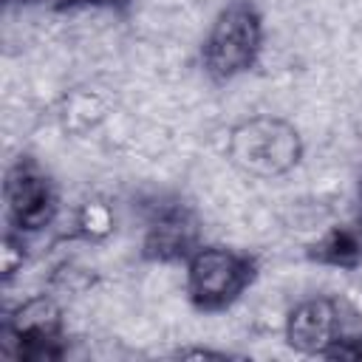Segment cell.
I'll return each mask as SVG.
<instances>
[{"label":"cell","mask_w":362,"mask_h":362,"mask_svg":"<svg viewBox=\"0 0 362 362\" xmlns=\"http://www.w3.org/2000/svg\"><path fill=\"white\" fill-rule=\"evenodd\" d=\"M198 249V221L181 204H164L153 212L144 229L141 252L147 260H187Z\"/></svg>","instance_id":"obj_6"},{"label":"cell","mask_w":362,"mask_h":362,"mask_svg":"<svg viewBox=\"0 0 362 362\" xmlns=\"http://www.w3.org/2000/svg\"><path fill=\"white\" fill-rule=\"evenodd\" d=\"M229 161L255 178H277L303 158V139L280 116H252L238 122L226 139Z\"/></svg>","instance_id":"obj_1"},{"label":"cell","mask_w":362,"mask_h":362,"mask_svg":"<svg viewBox=\"0 0 362 362\" xmlns=\"http://www.w3.org/2000/svg\"><path fill=\"white\" fill-rule=\"evenodd\" d=\"M8 3H34V0H8Z\"/></svg>","instance_id":"obj_14"},{"label":"cell","mask_w":362,"mask_h":362,"mask_svg":"<svg viewBox=\"0 0 362 362\" xmlns=\"http://www.w3.org/2000/svg\"><path fill=\"white\" fill-rule=\"evenodd\" d=\"M0 354L8 359L45 362L62 356V308L54 297L40 294L20 303L3 322Z\"/></svg>","instance_id":"obj_4"},{"label":"cell","mask_w":362,"mask_h":362,"mask_svg":"<svg viewBox=\"0 0 362 362\" xmlns=\"http://www.w3.org/2000/svg\"><path fill=\"white\" fill-rule=\"evenodd\" d=\"M339 337V308L328 297H311L297 303L286 317V342L311 356H325V351Z\"/></svg>","instance_id":"obj_7"},{"label":"cell","mask_w":362,"mask_h":362,"mask_svg":"<svg viewBox=\"0 0 362 362\" xmlns=\"http://www.w3.org/2000/svg\"><path fill=\"white\" fill-rule=\"evenodd\" d=\"M325 359H354L359 362L362 359V334H354V337H337V342L325 351Z\"/></svg>","instance_id":"obj_11"},{"label":"cell","mask_w":362,"mask_h":362,"mask_svg":"<svg viewBox=\"0 0 362 362\" xmlns=\"http://www.w3.org/2000/svg\"><path fill=\"white\" fill-rule=\"evenodd\" d=\"M3 192L8 223L17 232H40L57 218L59 198L54 181L31 158H20L8 170Z\"/></svg>","instance_id":"obj_5"},{"label":"cell","mask_w":362,"mask_h":362,"mask_svg":"<svg viewBox=\"0 0 362 362\" xmlns=\"http://www.w3.org/2000/svg\"><path fill=\"white\" fill-rule=\"evenodd\" d=\"M308 257L322 266L354 269L362 263V215L348 223L331 226L317 243H311Z\"/></svg>","instance_id":"obj_8"},{"label":"cell","mask_w":362,"mask_h":362,"mask_svg":"<svg viewBox=\"0 0 362 362\" xmlns=\"http://www.w3.org/2000/svg\"><path fill=\"white\" fill-rule=\"evenodd\" d=\"M0 257H3V277H14L20 269H23V260H25V252H23V238H17L14 232H8L3 238V249H0Z\"/></svg>","instance_id":"obj_10"},{"label":"cell","mask_w":362,"mask_h":362,"mask_svg":"<svg viewBox=\"0 0 362 362\" xmlns=\"http://www.w3.org/2000/svg\"><path fill=\"white\" fill-rule=\"evenodd\" d=\"M113 209L105 201H88L82 204V209L76 212V232L88 240H102L113 232Z\"/></svg>","instance_id":"obj_9"},{"label":"cell","mask_w":362,"mask_h":362,"mask_svg":"<svg viewBox=\"0 0 362 362\" xmlns=\"http://www.w3.org/2000/svg\"><path fill=\"white\" fill-rule=\"evenodd\" d=\"M68 3H82V6H107L113 0H68Z\"/></svg>","instance_id":"obj_13"},{"label":"cell","mask_w":362,"mask_h":362,"mask_svg":"<svg viewBox=\"0 0 362 362\" xmlns=\"http://www.w3.org/2000/svg\"><path fill=\"white\" fill-rule=\"evenodd\" d=\"M178 356H215V359H226V354H221V351H201V348L178 351Z\"/></svg>","instance_id":"obj_12"},{"label":"cell","mask_w":362,"mask_h":362,"mask_svg":"<svg viewBox=\"0 0 362 362\" xmlns=\"http://www.w3.org/2000/svg\"><path fill=\"white\" fill-rule=\"evenodd\" d=\"M263 20L252 0H229L206 40H204V68L215 82H229L246 74L260 54Z\"/></svg>","instance_id":"obj_2"},{"label":"cell","mask_w":362,"mask_h":362,"mask_svg":"<svg viewBox=\"0 0 362 362\" xmlns=\"http://www.w3.org/2000/svg\"><path fill=\"white\" fill-rule=\"evenodd\" d=\"M255 274V257L226 246H198L187 257V294L201 311H223L252 286Z\"/></svg>","instance_id":"obj_3"}]
</instances>
